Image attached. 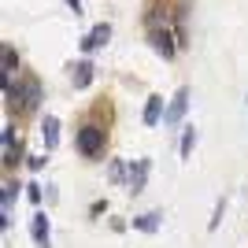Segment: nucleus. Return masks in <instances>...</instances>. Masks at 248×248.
Here are the masks:
<instances>
[{
    "instance_id": "f257e3e1",
    "label": "nucleus",
    "mask_w": 248,
    "mask_h": 248,
    "mask_svg": "<svg viewBox=\"0 0 248 248\" xmlns=\"http://www.w3.org/2000/svg\"><path fill=\"white\" fill-rule=\"evenodd\" d=\"M45 89L37 82V74H15V82H4V111L8 119H26L37 111Z\"/></svg>"
},
{
    "instance_id": "f03ea898",
    "label": "nucleus",
    "mask_w": 248,
    "mask_h": 248,
    "mask_svg": "<svg viewBox=\"0 0 248 248\" xmlns=\"http://www.w3.org/2000/svg\"><path fill=\"white\" fill-rule=\"evenodd\" d=\"M74 148H78V155L89 159V163L104 159V152H108V126L93 123V119H82L78 130H74Z\"/></svg>"
},
{
    "instance_id": "7ed1b4c3",
    "label": "nucleus",
    "mask_w": 248,
    "mask_h": 248,
    "mask_svg": "<svg viewBox=\"0 0 248 248\" xmlns=\"http://www.w3.org/2000/svg\"><path fill=\"white\" fill-rule=\"evenodd\" d=\"M148 45H152V52L159 56V60H174L178 52H182V45H178V33H174V26L167 22V15L163 19H148Z\"/></svg>"
},
{
    "instance_id": "20e7f679",
    "label": "nucleus",
    "mask_w": 248,
    "mask_h": 248,
    "mask_svg": "<svg viewBox=\"0 0 248 248\" xmlns=\"http://www.w3.org/2000/svg\"><path fill=\"white\" fill-rule=\"evenodd\" d=\"M22 155H30V152H22L19 130H15V123H8L0 130V167H4V174H11V170H19V167L26 163Z\"/></svg>"
},
{
    "instance_id": "39448f33",
    "label": "nucleus",
    "mask_w": 248,
    "mask_h": 248,
    "mask_svg": "<svg viewBox=\"0 0 248 248\" xmlns=\"http://www.w3.org/2000/svg\"><path fill=\"white\" fill-rule=\"evenodd\" d=\"M189 96H193V89H189V85H178V89H174V96L167 100L163 130H182V126H186V115H189Z\"/></svg>"
},
{
    "instance_id": "423d86ee",
    "label": "nucleus",
    "mask_w": 248,
    "mask_h": 248,
    "mask_svg": "<svg viewBox=\"0 0 248 248\" xmlns=\"http://www.w3.org/2000/svg\"><path fill=\"white\" fill-rule=\"evenodd\" d=\"M26 182H19V178H8L4 182V189H0V226L11 230V211H15V204H19V197L26 193Z\"/></svg>"
},
{
    "instance_id": "0eeeda50",
    "label": "nucleus",
    "mask_w": 248,
    "mask_h": 248,
    "mask_svg": "<svg viewBox=\"0 0 248 248\" xmlns=\"http://www.w3.org/2000/svg\"><path fill=\"white\" fill-rule=\"evenodd\" d=\"M148 174H152V163H148L145 155L134 159V163H130V178H126V193H130V197H141L148 189Z\"/></svg>"
},
{
    "instance_id": "6e6552de",
    "label": "nucleus",
    "mask_w": 248,
    "mask_h": 248,
    "mask_svg": "<svg viewBox=\"0 0 248 248\" xmlns=\"http://www.w3.org/2000/svg\"><path fill=\"white\" fill-rule=\"evenodd\" d=\"M30 237L37 248H52V222L48 215H45V207H33V215H30Z\"/></svg>"
},
{
    "instance_id": "1a4fd4ad",
    "label": "nucleus",
    "mask_w": 248,
    "mask_h": 248,
    "mask_svg": "<svg viewBox=\"0 0 248 248\" xmlns=\"http://www.w3.org/2000/svg\"><path fill=\"white\" fill-rule=\"evenodd\" d=\"M163 115H167V96L163 93H148L145 108H141V123L155 130V126H163Z\"/></svg>"
},
{
    "instance_id": "9d476101",
    "label": "nucleus",
    "mask_w": 248,
    "mask_h": 248,
    "mask_svg": "<svg viewBox=\"0 0 248 248\" xmlns=\"http://www.w3.org/2000/svg\"><path fill=\"white\" fill-rule=\"evenodd\" d=\"M96 78V63L89 60V56H82V60L71 63V89H89Z\"/></svg>"
},
{
    "instance_id": "9b49d317",
    "label": "nucleus",
    "mask_w": 248,
    "mask_h": 248,
    "mask_svg": "<svg viewBox=\"0 0 248 248\" xmlns=\"http://www.w3.org/2000/svg\"><path fill=\"white\" fill-rule=\"evenodd\" d=\"M108 41H111V22H96V26H89V33L82 37V52L93 56V52H100Z\"/></svg>"
},
{
    "instance_id": "f8f14e48",
    "label": "nucleus",
    "mask_w": 248,
    "mask_h": 248,
    "mask_svg": "<svg viewBox=\"0 0 248 248\" xmlns=\"http://www.w3.org/2000/svg\"><path fill=\"white\" fill-rule=\"evenodd\" d=\"M11 74H19V48L11 41L0 45V85L11 82Z\"/></svg>"
},
{
    "instance_id": "ddd939ff",
    "label": "nucleus",
    "mask_w": 248,
    "mask_h": 248,
    "mask_svg": "<svg viewBox=\"0 0 248 248\" xmlns=\"http://www.w3.org/2000/svg\"><path fill=\"white\" fill-rule=\"evenodd\" d=\"M41 141H45V152L60 148V119L56 115H45L41 119Z\"/></svg>"
},
{
    "instance_id": "4468645a",
    "label": "nucleus",
    "mask_w": 248,
    "mask_h": 248,
    "mask_svg": "<svg viewBox=\"0 0 248 248\" xmlns=\"http://www.w3.org/2000/svg\"><path fill=\"white\" fill-rule=\"evenodd\" d=\"M130 226L137 233H155V230L163 226V211H145V215H134L130 218Z\"/></svg>"
},
{
    "instance_id": "2eb2a0df",
    "label": "nucleus",
    "mask_w": 248,
    "mask_h": 248,
    "mask_svg": "<svg viewBox=\"0 0 248 248\" xmlns=\"http://www.w3.org/2000/svg\"><path fill=\"white\" fill-rule=\"evenodd\" d=\"M193 148H197V126L186 123V126H182V137H178V159L186 163L189 155H193Z\"/></svg>"
},
{
    "instance_id": "dca6fc26",
    "label": "nucleus",
    "mask_w": 248,
    "mask_h": 248,
    "mask_svg": "<svg viewBox=\"0 0 248 248\" xmlns=\"http://www.w3.org/2000/svg\"><path fill=\"white\" fill-rule=\"evenodd\" d=\"M108 178H111V186H123V189H126L130 163H126V159H111V163H108Z\"/></svg>"
},
{
    "instance_id": "f3484780",
    "label": "nucleus",
    "mask_w": 248,
    "mask_h": 248,
    "mask_svg": "<svg viewBox=\"0 0 248 248\" xmlns=\"http://www.w3.org/2000/svg\"><path fill=\"white\" fill-rule=\"evenodd\" d=\"M226 207H230V197L222 193V197L215 200V211H211V218H207V230H211V233L218 230V222H222V215H226Z\"/></svg>"
},
{
    "instance_id": "a211bd4d",
    "label": "nucleus",
    "mask_w": 248,
    "mask_h": 248,
    "mask_svg": "<svg viewBox=\"0 0 248 248\" xmlns=\"http://www.w3.org/2000/svg\"><path fill=\"white\" fill-rule=\"evenodd\" d=\"M26 200L33 207H41V182H26Z\"/></svg>"
},
{
    "instance_id": "6ab92c4d",
    "label": "nucleus",
    "mask_w": 248,
    "mask_h": 248,
    "mask_svg": "<svg viewBox=\"0 0 248 248\" xmlns=\"http://www.w3.org/2000/svg\"><path fill=\"white\" fill-rule=\"evenodd\" d=\"M45 163H48V155H45V152H30V155H26V167H30V170H45Z\"/></svg>"
},
{
    "instance_id": "aec40b11",
    "label": "nucleus",
    "mask_w": 248,
    "mask_h": 248,
    "mask_svg": "<svg viewBox=\"0 0 248 248\" xmlns=\"http://www.w3.org/2000/svg\"><path fill=\"white\" fill-rule=\"evenodd\" d=\"M104 211H108V200H93V204H89V218H100Z\"/></svg>"
},
{
    "instance_id": "412c9836",
    "label": "nucleus",
    "mask_w": 248,
    "mask_h": 248,
    "mask_svg": "<svg viewBox=\"0 0 248 248\" xmlns=\"http://www.w3.org/2000/svg\"><path fill=\"white\" fill-rule=\"evenodd\" d=\"M63 4H67V8H71L74 15H82V11H85V4H82V0H63Z\"/></svg>"
}]
</instances>
